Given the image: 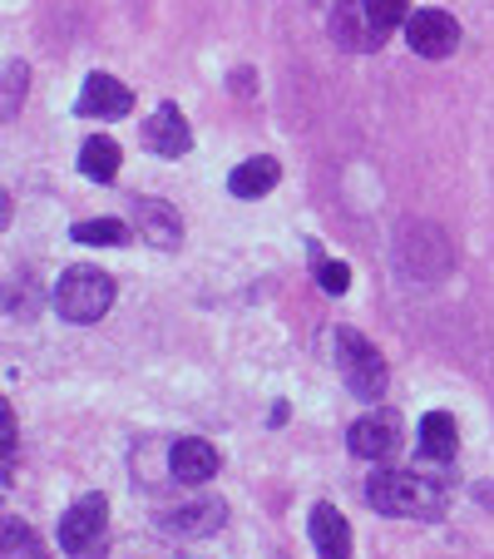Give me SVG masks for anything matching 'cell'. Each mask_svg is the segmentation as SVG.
Masks as SVG:
<instances>
[{
  "label": "cell",
  "mask_w": 494,
  "mask_h": 559,
  "mask_svg": "<svg viewBox=\"0 0 494 559\" xmlns=\"http://www.w3.org/2000/svg\"><path fill=\"white\" fill-rule=\"evenodd\" d=\"M361 11H366L371 31L386 40L396 25H406V0H361Z\"/></svg>",
  "instance_id": "cell-19"
},
{
  "label": "cell",
  "mask_w": 494,
  "mask_h": 559,
  "mask_svg": "<svg viewBox=\"0 0 494 559\" xmlns=\"http://www.w3.org/2000/svg\"><path fill=\"white\" fill-rule=\"evenodd\" d=\"M134 223H138V238H148L154 248L183 243V218L164 199H134Z\"/></svg>",
  "instance_id": "cell-9"
},
{
  "label": "cell",
  "mask_w": 494,
  "mask_h": 559,
  "mask_svg": "<svg viewBox=\"0 0 494 559\" xmlns=\"http://www.w3.org/2000/svg\"><path fill=\"white\" fill-rule=\"evenodd\" d=\"M312 545L322 559H351V525L341 520V510L332 506L312 510Z\"/></svg>",
  "instance_id": "cell-13"
},
{
  "label": "cell",
  "mask_w": 494,
  "mask_h": 559,
  "mask_svg": "<svg viewBox=\"0 0 494 559\" xmlns=\"http://www.w3.org/2000/svg\"><path fill=\"white\" fill-rule=\"evenodd\" d=\"M347 445H351V455H361V461H386V455H396V445H400V416L396 412H366L357 426H351Z\"/></svg>",
  "instance_id": "cell-6"
},
{
  "label": "cell",
  "mask_w": 494,
  "mask_h": 559,
  "mask_svg": "<svg viewBox=\"0 0 494 559\" xmlns=\"http://www.w3.org/2000/svg\"><path fill=\"white\" fill-rule=\"evenodd\" d=\"M366 500L381 515H441L450 506V486H445L441 475L381 471L366 480Z\"/></svg>",
  "instance_id": "cell-1"
},
{
  "label": "cell",
  "mask_w": 494,
  "mask_h": 559,
  "mask_svg": "<svg viewBox=\"0 0 494 559\" xmlns=\"http://www.w3.org/2000/svg\"><path fill=\"white\" fill-rule=\"evenodd\" d=\"M455 445H460V431H455L450 412H431L421 421V455L425 461H455Z\"/></svg>",
  "instance_id": "cell-14"
},
{
  "label": "cell",
  "mask_w": 494,
  "mask_h": 559,
  "mask_svg": "<svg viewBox=\"0 0 494 559\" xmlns=\"http://www.w3.org/2000/svg\"><path fill=\"white\" fill-rule=\"evenodd\" d=\"M15 455V416H11V402L0 396V465H11Z\"/></svg>",
  "instance_id": "cell-22"
},
{
  "label": "cell",
  "mask_w": 494,
  "mask_h": 559,
  "mask_svg": "<svg viewBox=\"0 0 494 559\" xmlns=\"http://www.w3.org/2000/svg\"><path fill=\"white\" fill-rule=\"evenodd\" d=\"M74 109L85 119H124L129 109H134V95H129L124 80H115V74H89L85 90H80V99H74Z\"/></svg>",
  "instance_id": "cell-7"
},
{
  "label": "cell",
  "mask_w": 494,
  "mask_h": 559,
  "mask_svg": "<svg viewBox=\"0 0 494 559\" xmlns=\"http://www.w3.org/2000/svg\"><path fill=\"white\" fill-rule=\"evenodd\" d=\"M312 258H316V283H322L326 293H337V297L347 293V287H351V267L347 263H326L316 248H312Z\"/></svg>",
  "instance_id": "cell-20"
},
{
  "label": "cell",
  "mask_w": 494,
  "mask_h": 559,
  "mask_svg": "<svg viewBox=\"0 0 494 559\" xmlns=\"http://www.w3.org/2000/svg\"><path fill=\"white\" fill-rule=\"evenodd\" d=\"M11 223V199H5V189H0V228Z\"/></svg>",
  "instance_id": "cell-23"
},
{
  "label": "cell",
  "mask_w": 494,
  "mask_h": 559,
  "mask_svg": "<svg viewBox=\"0 0 494 559\" xmlns=\"http://www.w3.org/2000/svg\"><path fill=\"white\" fill-rule=\"evenodd\" d=\"M119 144L109 134H89L85 139V148H80V174H85V179H95V183H109L119 174Z\"/></svg>",
  "instance_id": "cell-15"
},
{
  "label": "cell",
  "mask_w": 494,
  "mask_h": 559,
  "mask_svg": "<svg viewBox=\"0 0 494 559\" xmlns=\"http://www.w3.org/2000/svg\"><path fill=\"white\" fill-rule=\"evenodd\" d=\"M406 45L415 55H425V60H445L460 45V25L445 11H415V15H406Z\"/></svg>",
  "instance_id": "cell-5"
},
{
  "label": "cell",
  "mask_w": 494,
  "mask_h": 559,
  "mask_svg": "<svg viewBox=\"0 0 494 559\" xmlns=\"http://www.w3.org/2000/svg\"><path fill=\"white\" fill-rule=\"evenodd\" d=\"M25 80H31L25 64H11V70H5V99H0V115H11V109L25 99Z\"/></svg>",
  "instance_id": "cell-21"
},
{
  "label": "cell",
  "mask_w": 494,
  "mask_h": 559,
  "mask_svg": "<svg viewBox=\"0 0 494 559\" xmlns=\"http://www.w3.org/2000/svg\"><path fill=\"white\" fill-rule=\"evenodd\" d=\"M70 238H74V243H89V248H124L129 243V223H119V218H89V223H74Z\"/></svg>",
  "instance_id": "cell-18"
},
{
  "label": "cell",
  "mask_w": 494,
  "mask_h": 559,
  "mask_svg": "<svg viewBox=\"0 0 494 559\" xmlns=\"http://www.w3.org/2000/svg\"><path fill=\"white\" fill-rule=\"evenodd\" d=\"M277 179H282V164L267 158V154H257V158H248V164H238V169L228 174V189H232V199H263V193L277 189Z\"/></svg>",
  "instance_id": "cell-12"
},
{
  "label": "cell",
  "mask_w": 494,
  "mask_h": 559,
  "mask_svg": "<svg viewBox=\"0 0 494 559\" xmlns=\"http://www.w3.org/2000/svg\"><path fill=\"white\" fill-rule=\"evenodd\" d=\"M109 545V500L80 496L60 520V549L70 559H105Z\"/></svg>",
  "instance_id": "cell-4"
},
{
  "label": "cell",
  "mask_w": 494,
  "mask_h": 559,
  "mask_svg": "<svg viewBox=\"0 0 494 559\" xmlns=\"http://www.w3.org/2000/svg\"><path fill=\"white\" fill-rule=\"evenodd\" d=\"M332 357H337V371H341V381H347L351 396L376 402L381 391H386V357H381L361 332L337 328V337H332Z\"/></svg>",
  "instance_id": "cell-3"
},
{
  "label": "cell",
  "mask_w": 494,
  "mask_h": 559,
  "mask_svg": "<svg viewBox=\"0 0 494 559\" xmlns=\"http://www.w3.org/2000/svg\"><path fill=\"white\" fill-rule=\"evenodd\" d=\"M169 471L179 475V480H189V486H203V480L218 475V451H213L208 441H198V436H183L169 451Z\"/></svg>",
  "instance_id": "cell-10"
},
{
  "label": "cell",
  "mask_w": 494,
  "mask_h": 559,
  "mask_svg": "<svg viewBox=\"0 0 494 559\" xmlns=\"http://www.w3.org/2000/svg\"><path fill=\"white\" fill-rule=\"evenodd\" d=\"M218 525H222L218 500H193V506L173 510V520H169V530H179V535H213Z\"/></svg>",
  "instance_id": "cell-16"
},
{
  "label": "cell",
  "mask_w": 494,
  "mask_h": 559,
  "mask_svg": "<svg viewBox=\"0 0 494 559\" xmlns=\"http://www.w3.org/2000/svg\"><path fill=\"white\" fill-rule=\"evenodd\" d=\"M332 40L341 50H376L381 35L371 31L366 11H361V0H337V11H332Z\"/></svg>",
  "instance_id": "cell-11"
},
{
  "label": "cell",
  "mask_w": 494,
  "mask_h": 559,
  "mask_svg": "<svg viewBox=\"0 0 494 559\" xmlns=\"http://www.w3.org/2000/svg\"><path fill=\"white\" fill-rule=\"evenodd\" d=\"M115 307V277L105 267H64L55 283V312L74 328H89Z\"/></svg>",
  "instance_id": "cell-2"
},
{
  "label": "cell",
  "mask_w": 494,
  "mask_h": 559,
  "mask_svg": "<svg viewBox=\"0 0 494 559\" xmlns=\"http://www.w3.org/2000/svg\"><path fill=\"white\" fill-rule=\"evenodd\" d=\"M144 148L158 158H183L193 148V129L179 105H158L154 119L144 124Z\"/></svg>",
  "instance_id": "cell-8"
},
{
  "label": "cell",
  "mask_w": 494,
  "mask_h": 559,
  "mask_svg": "<svg viewBox=\"0 0 494 559\" xmlns=\"http://www.w3.org/2000/svg\"><path fill=\"white\" fill-rule=\"evenodd\" d=\"M0 559H45L40 535L21 520H0Z\"/></svg>",
  "instance_id": "cell-17"
}]
</instances>
